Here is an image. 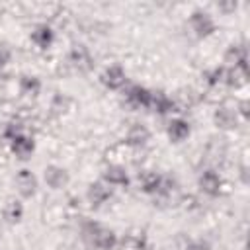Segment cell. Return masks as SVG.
Returning a JSON list of instances; mask_svg holds the SVG:
<instances>
[{"mask_svg":"<svg viewBox=\"0 0 250 250\" xmlns=\"http://www.w3.org/2000/svg\"><path fill=\"white\" fill-rule=\"evenodd\" d=\"M109 193H111V189H109V186H105V184H94V186L90 188V199H92L94 203H104V201L109 197Z\"/></svg>","mask_w":250,"mask_h":250,"instance_id":"obj_14","label":"cell"},{"mask_svg":"<svg viewBox=\"0 0 250 250\" xmlns=\"http://www.w3.org/2000/svg\"><path fill=\"white\" fill-rule=\"evenodd\" d=\"M31 39H33L39 47H49V43H51V39H53V31H51L47 25H39V27L33 31Z\"/></svg>","mask_w":250,"mask_h":250,"instance_id":"obj_13","label":"cell"},{"mask_svg":"<svg viewBox=\"0 0 250 250\" xmlns=\"http://www.w3.org/2000/svg\"><path fill=\"white\" fill-rule=\"evenodd\" d=\"M20 86H21V94H25V96H35L39 92V82H37V78H31V76L21 78Z\"/></svg>","mask_w":250,"mask_h":250,"instance_id":"obj_16","label":"cell"},{"mask_svg":"<svg viewBox=\"0 0 250 250\" xmlns=\"http://www.w3.org/2000/svg\"><path fill=\"white\" fill-rule=\"evenodd\" d=\"M70 61H72V64H74L80 72H86V70L92 66V62H90V55H88L86 49H82V47H78V49L72 51Z\"/></svg>","mask_w":250,"mask_h":250,"instance_id":"obj_7","label":"cell"},{"mask_svg":"<svg viewBox=\"0 0 250 250\" xmlns=\"http://www.w3.org/2000/svg\"><path fill=\"white\" fill-rule=\"evenodd\" d=\"M199 184H201V189H203V191H207V193H211V195H213V193H219L221 178H219V174H217V172L207 170V172H203V176H201Z\"/></svg>","mask_w":250,"mask_h":250,"instance_id":"obj_5","label":"cell"},{"mask_svg":"<svg viewBox=\"0 0 250 250\" xmlns=\"http://www.w3.org/2000/svg\"><path fill=\"white\" fill-rule=\"evenodd\" d=\"M18 189L23 197H31L35 193V188H37V182H35V176L29 172V170H21L18 174Z\"/></svg>","mask_w":250,"mask_h":250,"instance_id":"obj_1","label":"cell"},{"mask_svg":"<svg viewBox=\"0 0 250 250\" xmlns=\"http://www.w3.org/2000/svg\"><path fill=\"white\" fill-rule=\"evenodd\" d=\"M104 84L109 86V88H121L125 84V72L119 68V66H109L105 72H104Z\"/></svg>","mask_w":250,"mask_h":250,"instance_id":"obj_4","label":"cell"},{"mask_svg":"<svg viewBox=\"0 0 250 250\" xmlns=\"http://www.w3.org/2000/svg\"><path fill=\"white\" fill-rule=\"evenodd\" d=\"M21 213H23V209H21V203H20V201H8V205L4 207V217H6L10 223L20 221Z\"/></svg>","mask_w":250,"mask_h":250,"instance_id":"obj_15","label":"cell"},{"mask_svg":"<svg viewBox=\"0 0 250 250\" xmlns=\"http://www.w3.org/2000/svg\"><path fill=\"white\" fill-rule=\"evenodd\" d=\"M31 150H33V141L31 139H27V137H18V139H14V152L20 156V158H29V154H31Z\"/></svg>","mask_w":250,"mask_h":250,"instance_id":"obj_10","label":"cell"},{"mask_svg":"<svg viewBox=\"0 0 250 250\" xmlns=\"http://www.w3.org/2000/svg\"><path fill=\"white\" fill-rule=\"evenodd\" d=\"M191 25H193V29H195L199 35H205V33H209V31L213 29V21H211V18H209L207 14H201V12H195V14H193V18H191Z\"/></svg>","mask_w":250,"mask_h":250,"instance_id":"obj_6","label":"cell"},{"mask_svg":"<svg viewBox=\"0 0 250 250\" xmlns=\"http://www.w3.org/2000/svg\"><path fill=\"white\" fill-rule=\"evenodd\" d=\"M215 121L221 127H232L236 123V113L229 107H219L217 113H215Z\"/></svg>","mask_w":250,"mask_h":250,"instance_id":"obj_12","label":"cell"},{"mask_svg":"<svg viewBox=\"0 0 250 250\" xmlns=\"http://www.w3.org/2000/svg\"><path fill=\"white\" fill-rule=\"evenodd\" d=\"M146 139H148V131L143 125H133L129 129V133H127V143L129 145H135V146L137 145H143Z\"/></svg>","mask_w":250,"mask_h":250,"instance_id":"obj_11","label":"cell"},{"mask_svg":"<svg viewBox=\"0 0 250 250\" xmlns=\"http://www.w3.org/2000/svg\"><path fill=\"white\" fill-rule=\"evenodd\" d=\"M96 248H102V250H109V248H113V244H115V236H113V232L111 230H105V229H102V227H98L96 230H94V236H92V240H90Z\"/></svg>","mask_w":250,"mask_h":250,"instance_id":"obj_3","label":"cell"},{"mask_svg":"<svg viewBox=\"0 0 250 250\" xmlns=\"http://www.w3.org/2000/svg\"><path fill=\"white\" fill-rule=\"evenodd\" d=\"M45 182H47L51 188L59 189V188L66 186L68 176H66V172H64L62 168H59V166H49V168L45 170Z\"/></svg>","mask_w":250,"mask_h":250,"instance_id":"obj_2","label":"cell"},{"mask_svg":"<svg viewBox=\"0 0 250 250\" xmlns=\"http://www.w3.org/2000/svg\"><path fill=\"white\" fill-rule=\"evenodd\" d=\"M188 133H189V127H188L186 121H182V119H174V121H170V127H168V135H170V139H174V141H182V139L188 137Z\"/></svg>","mask_w":250,"mask_h":250,"instance_id":"obj_9","label":"cell"},{"mask_svg":"<svg viewBox=\"0 0 250 250\" xmlns=\"http://www.w3.org/2000/svg\"><path fill=\"white\" fill-rule=\"evenodd\" d=\"M188 250H209V244H207V242H203V240L189 242V244H188Z\"/></svg>","mask_w":250,"mask_h":250,"instance_id":"obj_17","label":"cell"},{"mask_svg":"<svg viewBox=\"0 0 250 250\" xmlns=\"http://www.w3.org/2000/svg\"><path fill=\"white\" fill-rule=\"evenodd\" d=\"M105 180L109 186H125L127 184V172L121 166H109L105 170Z\"/></svg>","mask_w":250,"mask_h":250,"instance_id":"obj_8","label":"cell"}]
</instances>
